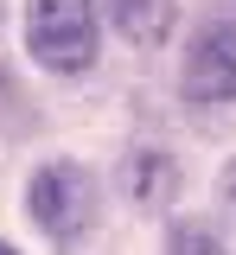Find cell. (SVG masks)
Wrapping results in <instances>:
<instances>
[{
	"label": "cell",
	"instance_id": "cell-3",
	"mask_svg": "<svg viewBox=\"0 0 236 255\" xmlns=\"http://www.w3.org/2000/svg\"><path fill=\"white\" fill-rule=\"evenodd\" d=\"M179 90L198 109H217V102H236V26L230 19H211L198 26L192 51L179 64Z\"/></svg>",
	"mask_w": 236,
	"mask_h": 255
},
{
	"label": "cell",
	"instance_id": "cell-2",
	"mask_svg": "<svg viewBox=\"0 0 236 255\" xmlns=\"http://www.w3.org/2000/svg\"><path fill=\"white\" fill-rule=\"evenodd\" d=\"M26 204H32V223L51 243H77V236L96 223V179H90V166H77V159H51V166L32 172Z\"/></svg>",
	"mask_w": 236,
	"mask_h": 255
},
{
	"label": "cell",
	"instance_id": "cell-4",
	"mask_svg": "<svg viewBox=\"0 0 236 255\" xmlns=\"http://www.w3.org/2000/svg\"><path fill=\"white\" fill-rule=\"evenodd\" d=\"M102 13L115 19V32L128 45H160L179 19V0H102Z\"/></svg>",
	"mask_w": 236,
	"mask_h": 255
},
{
	"label": "cell",
	"instance_id": "cell-6",
	"mask_svg": "<svg viewBox=\"0 0 236 255\" xmlns=\"http://www.w3.org/2000/svg\"><path fill=\"white\" fill-rule=\"evenodd\" d=\"M172 255H230V249H224L217 230H204V223H179V230H172Z\"/></svg>",
	"mask_w": 236,
	"mask_h": 255
},
{
	"label": "cell",
	"instance_id": "cell-8",
	"mask_svg": "<svg viewBox=\"0 0 236 255\" xmlns=\"http://www.w3.org/2000/svg\"><path fill=\"white\" fill-rule=\"evenodd\" d=\"M0 255H19V249H6V243H0Z\"/></svg>",
	"mask_w": 236,
	"mask_h": 255
},
{
	"label": "cell",
	"instance_id": "cell-5",
	"mask_svg": "<svg viewBox=\"0 0 236 255\" xmlns=\"http://www.w3.org/2000/svg\"><path fill=\"white\" fill-rule=\"evenodd\" d=\"M128 191H134L140 204L166 211L172 198H179V166H172L166 153H134V166H128Z\"/></svg>",
	"mask_w": 236,
	"mask_h": 255
},
{
	"label": "cell",
	"instance_id": "cell-1",
	"mask_svg": "<svg viewBox=\"0 0 236 255\" xmlns=\"http://www.w3.org/2000/svg\"><path fill=\"white\" fill-rule=\"evenodd\" d=\"M26 51L58 77H77L96 58V6L90 0H32L26 6Z\"/></svg>",
	"mask_w": 236,
	"mask_h": 255
},
{
	"label": "cell",
	"instance_id": "cell-7",
	"mask_svg": "<svg viewBox=\"0 0 236 255\" xmlns=\"http://www.w3.org/2000/svg\"><path fill=\"white\" fill-rule=\"evenodd\" d=\"M224 204L236 211V159H230V172H224Z\"/></svg>",
	"mask_w": 236,
	"mask_h": 255
}]
</instances>
